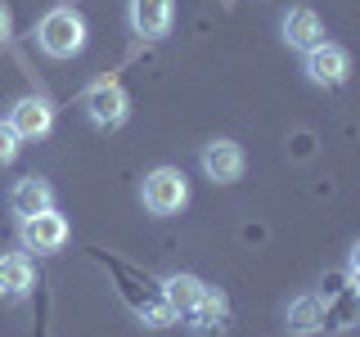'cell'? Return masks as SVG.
Listing matches in <instances>:
<instances>
[{
    "instance_id": "cell-3",
    "label": "cell",
    "mask_w": 360,
    "mask_h": 337,
    "mask_svg": "<svg viewBox=\"0 0 360 337\" xmlns=\"http://www.w3.org/2000/svg\"><path fill=\"white\" fill-rule=\"evenodd\" d=\"M82 108H86V117L95 121L99 131H117L122 121L131 117V95L122 90V81H108L104 77V81H95L82 95Z\"/></svg>"
},
{
    "instance_id": "cell-14",
    "label": "cell",
    "mask_w": 360,
    "mask_h": 337,
    "mask_svg": "<svg viewBox=\"0 0 360 337\" xmlns=\"http://www.w3.org/2000/svg\"><path fill=\"white\" fill-rule=\"evenodd\" d=\"M202 292H207V284L194 275H167L162 279V297H167V306H172V315H189L202 301Z\"/></svg>"
},
{
    "instance_id": "cell-12",
    "label": "cell",
    "mask_w": 360,
    "mask_h": 337,
    "mask_svg": "<svg viewBox=\"0 0 360 337\" xmlns=\"http://www.w3.org/2000/svg\"><path fill=\"white\" fill-rule=\"evenodd\" d=\"M185 319H189V329H194V337H221L225 333V319H230V301H225L221 288H207V292H202V301L185 315Z\"/></svg>"
},
{
    "instance_id": "cell-8",
    "label": "cell",
    "mask_w": 360,
    "mask_h": 337,
    "mask_svg": "<svg viewBox=\"0 0 360 337\" xmlns=\"http://www.w3.org/2000/svg\"><path fill=\"white\" fill-rule=\"evenodd\" d=\"M243 171H248V157H243V149L234 140L202 144V176H207V180H217V185H234Z\"/></svg>"
},
{
    "instance_id": "cell-11",
    "label": "cell",
    "mask_w": 360,
    "mask_h": 337,
    "mask_svg": "<svg viewBox=\"0 0 360 337\" xmlns=\"http://www.w3.org/2000/svg\"><path fill=\"white\" fill-rule=\"evenodd\" d=\"M54 207V185L45 176H22L14 189H9V211L22 220V216H37V211H50Z\"/></svg>"
},
{
    "instance_id": "cell-15",
    "label": "cell",
    "mask_w": 360,
    "mask_h": 337,
    "mask_svg": "<svg viewBox=\"0 0 360 337\" xmlns=\"http://www.w3.org/2000/svg\"><path fill=\"white\" fill-rule=\"evenodd\" d=\"M18 153H22V140L9 131V121H0V166H9Z\"/></svg>"
},
{
    "instance_id": "cell-17",
    "label": "cell",
    "mask_w": 360,
    "mask_h": 337,
    "mask_svg": "<svg viewBox=\"0 0 360 337\" xmlns=\"http://www.w3.org/2000/svg\"><path fill=\"white\" fill-rule=\"evenodd\" d=\"M356 279H360V247H356L352 256H347V284L356 288Z\"/></svg>"
},
{
    "instance_id": "cell-2",
    "label": "cell",
    "mask_w": 360,
    "mask_h": 337,
    "mask_svg": "<svg viewBox=\"0 0 360 337\" xmlns=\"http://www.w3.org/2000/svg\"><path fill=\"white\" fill-rule=\"evenodd\" d=\"M140 202L149 216H180L189 202V180L185 171H176V166H158V171L144 176L140 185Z\"/></svg>"
},
{
    "instance_id": "cell-1",
    "label": "cell",
    "mask_w": 360,
    "mask_h": 337,
    "mask_svg": "<svg viewBox=\"0 0 360 337\" xmlns=\"http://www.w3.org/2000/svg\"><path fill=\"white\" fill-rule=\"evenodd\" d=\"M86 18L77 14L72 5H54L50 14L37 22V45L50 59H77V54L86 50Z\"/></svg>"
},
{
    "instance_id": "cell-16",
    "label": "cell",
    "mask_w": 360,
    "mask_h": 337,
    "mask_svg": "<svg viewBox=\"0 0 360 337\" xmlns=\"http://www.w3.org/2000/svg\"><path fill=\"white\" fill-rule=\"evenodd\" d=\"M9 32H14V14H9V5L0 0V41H9Z\"/></svg>"
},
{
    "instance_id": "cell-6",
    "label": "cell",
    "mask_w": 360,
    "mask_h": 337,
    "mask_svg": "<svg viewBox=\"0 0 360 337\" xmlns=\"http://www.w3.org/2000/svg\"><path fill=\"white\" fill-rule=\"evenodd\" d=\"M302 72H307L311 86H329V90H333V86H342L347 77H352V54H347L342 45L324 41V45H315V50H307Z\"/></svg>"
},
{
    "instance_id": "cell-13",
    "label": "cell",
    "mask_w": 360,
    "mask_h": 337,
    "mask_svg": "<svg viewBox=\"0 0 360 337\" xmlns=\"http://www.w3.org/2000/svg\"><path fill=\"white\" fill-rule=\"evenodd\" d=\"M324 324H329V301L315 297V292H307V297H297L288 306V333L292 337H311V333H320Z\"/></svg>"
},
{
    "instance_id": "cell-10",
    "label": "cell",
    "mask_w": 360,
    "mask_h": 337,
    "mask_svg": "<svg viewBox=\"0 0 360 337\" xmlns=\"http://www.w3.org/2000/svg\"><path fill=\"white\" fill-rule=\"evenodd\" d=\"M37 288V265L27 252H0V297L5 301H22Z\"/></svg>"
},
{
    "instance_id": "cell-5",
    "label": "cell",
    "mask_w": 360,
    "mask_h": 337,
    "mask_svg": "<svg viewBox=\"0 0 360 337\" xmlns=\"http://www.w3.org/2000/svg\"><path fill=\"white\" fill-rule=\"evenodd\" d=\"M9 131L18 135L22 144L27 140H45V135L54 131V108H50V99H41V95H22L9 104Z\"/></svg>"
},
{
    "instance_id": "cell-4",
    "label": "cell",
    "mask_w": 360,
    "mask_h": 337,
    "mask_svg": "<svg viewBox=\"0 0 360 337\" xmlns=\"http://www.w3.org/2000/svg\"><path fill=\"white\" fill-rule=\"evenodd\" d=\"M18 239L27 252H41V256H50V252H59V247L72 239V225H68V216H59V211H37V216H22L18 220Z\"/></svg>"
},
{
    "instance_id": "cell-7",
    "label": "cell",
    "mask_w": 360,
    "mask_h": 337,
    "mask_svg": "<svg viewBox=\"0 0 360 337\" xmlns=\"http://www.w3.org/2000/svg\"><path fill=\"white\" fill-rule=\"evenodd\" d=\"M131 32L144 41H162L176 27V0H131L127 5Z\"/></svg>"
},
{
    "instance_id": "cell-9",
    "label": "cell",
    "mask_w": 360,
    "mask_h": 337,
    "mask_svg": "<svg viewBox=\"0 0 360 337\" xmlns=\"http://www.w3.org/2000/svg\"><path fill=\"white\" fill-rule=\"evenodd\" d=\"M279 27H284V41H288V50H302V54L329 41V32H324V18L315 14V9H307V5L288 9Z\"/></svg>"
}]
</instances>
